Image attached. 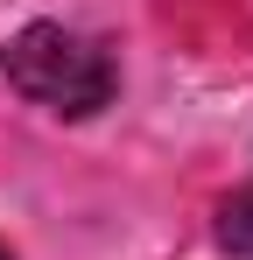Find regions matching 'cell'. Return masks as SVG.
<instances>
[{"label":"cell","instance_id":"obj_3","mask_svg":"<svg viewBox=\"0 0 253 260\" xmlns=\"http://www.w3.org/2000/svg\"><path fill=\"white\" fill-rule=\"evenodd\" d=\"M0 260H7V253H0Z\"/></svg>","mask_w":253,"mask_h":260},{"label":"cell","instance_id":"obj_1","mask_svg":"<svg viewBox=\"0 0 253 260\" xmlns=\"http://www.w3.org/2000/svg\"><path fill=\"white\" fill-rule=\"evenodd\" d=\"M0 78L21 99H36L49 113H71V120L99 113L113 99V85H120L106 43H91L78 28H56V21H36V28H21L14 43L0 49Z\"/></svg>","mask_w":253,"mask_h":260},{"label":"cell","instance_id":"obj_2","mask_svg":"<svg viewBox=\"0 0 253 260\" xmlns=\"http://www.w3.org/2000/svg\"><path fill=\"white\" fill-rule=\"evenodd\" d=\"M225 239H232L239 253H253V190L232 204V211H225Z\"/></svg>","mask_w":253,"mask_h":260}]
</instances>
